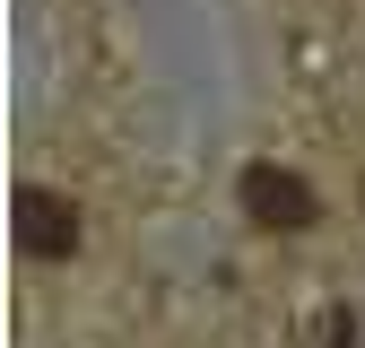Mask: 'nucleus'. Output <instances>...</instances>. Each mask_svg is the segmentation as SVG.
Listing matches in <instances>:
<instances>
[{"instance_id": "f257e3e1", "label": "nucleus", "mask_w": 365, "mask_h": 348, "mask_svg": "<svg viewBox=\"0 0 365 348\" xmlns=\"http://www.w3.org/2000/svg\"><path fill=\"white\" fill-rule=\"evenodd\" d=\"M244 218L269 227V235H304L313 218H322V200H313V183L287 174V165H244Z\"/></svg>"}, {"instance_id": "f03ea898", "label": "nucleus", "mask_w": 365, "mask_h": 348, "mask_svg": "<svg viewBox=\"0 0 365 348\" xmlns=\"http://www.w3.org/2000/svg\"><path fill=\"white\" fill-rule=\"evenodd\" d=\"M18 252H35V261H61V252H78V209L61 200V192H18Z\"/></svg>"}]
</instances>
